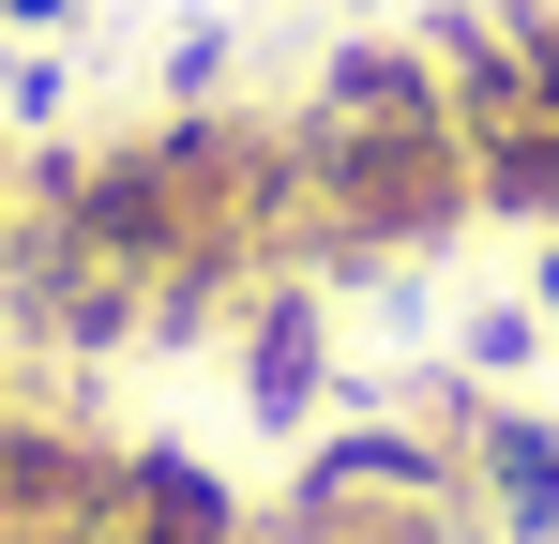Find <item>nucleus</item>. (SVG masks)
Returning <instances> with one entry per match:
<instances>
[{
	"mask_svg": "<svg viewBox=\"0 0 559 544\" xmlns=\"http://www.w3.org/2000/svg\"><path fill=\"white\" fill-rule=\"evenodd\" d=\"M287 152H302V243H333V258H424L484 212L454 91L424 46H348L318 106L287 121Z\"/></svg>",
	"mask_w": 559,
	"mask_h": 544,
	"instance_id": "nucleus-1",
	"label": "nucleus"
},
{
	"mask_svg": "<svg viewBox=\"0 0 559 544\" xmlns=\"http://www.w3.org/2000/svg\"><path fill=\"white\" fill-rule=\"evenodd\" d=\"M454 499L484 544H559V409L454 393Z\"/></svg>",
	"mask_w": 559,
	"mask_h": 544,
	"instance_id": "nucleus-2",
	"label": "nucleus"
},
{
	"mask_svg": "<svg viewBox=\"0 0 559 544\" xmlns=\"http://www.w3.org/2000/svg\"><path fill=\"white\" fill-rule=\"evenodd\" d=\"M530 348H545V303H484V318L454 333V363H468V378H514Z\"/></svg>",
	"mask_w": 559,
	"mask_h": 544,
	"instance_id": "nucleus-5",
	"label": "nucleus"
},
{
	"mask_svg": "<svg viewBox=\"0 0 559 544\" xmlns=\"http://www.w3.org/2000/svg\"><path fill=\"white\" fill-rule=\"evenodd\" d=\"M468 181H484V212H530V227L559 243V106L499 121V137H468Z\"/></svg>",
	"mask_w": 559,
	"mask_h": 544,
	"instance_id": "nucleus-4",
	"label": "nucleus"
},
{
	"mask_svg": "<svg viewBox=\"0 0 559 544\" xmlns=\"http://www.w3.org/2000/svg\"><path fill=\"white\" fill-rule=\"evenodd\" d=\"M242 393H258V424H302V409H318V287H273V303H258Z\"/></svg>",
	"mask_w": 559,
	"mask_h": 544,
	"instance_id": "nucleus-3",
	"label": "nucleus"
},
{
	"mask_svg": "<svg viewBox=\"0 0 559 544\" xmlns=\"http://www.w3.org/2000/svg\"><path fill=\"white\" fill-rule=\"evenodd\" d=\"M530 303H545V333H559V243H545V272H530Z\"/></svg>",
	"mask_w": 559,
	"mask_h": 544,
	"instance_id": "nucleus-6",
	"label": "nucleus"
},
{
	"mask_svg": "<svg viewBox=\"0 0 559 544\" xmlns=\"http://www.w3.org/2000/svg\"><path fill=\"white\" fill-rule=\"evenodd\" d=\"M0 15H61V0H0Z\"/></svg>",
	"mask_w": 559,
	"mask_h": 544,
	"instance_id": "nucleus-7",
	"label": "nucleus"
}]
</instances>
